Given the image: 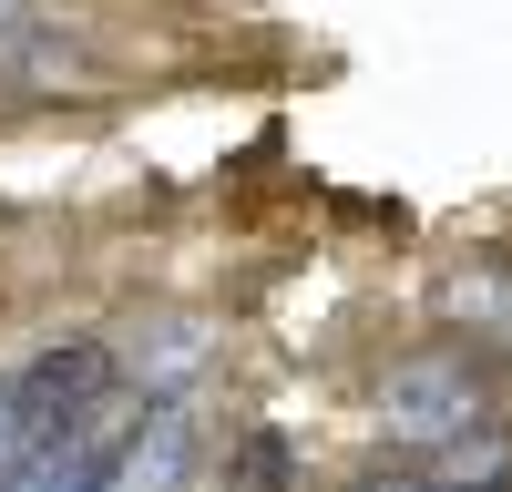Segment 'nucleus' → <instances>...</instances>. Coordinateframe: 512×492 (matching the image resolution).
Here are the masks:
<instances>
[{"label": "nucleus", "instance_id": "obj_1", "mask_svg": "<svg viewBox=\"0 0 512 492\" xmlns=\"http://www.w3.org/2000/svg\"><path fill=\"white\" fill-rule=\"evenodd\" d=\"M369 431L410 451V462H431L451 482H482V472H512L502 451V380L482 349H410L379 369L369 390Z\"/></svg>", "mask_w": 512, "mask_h": 492}, {"label": "nucleus", "instance_id": "obj_2", "mask_svg": "<svg viewBox=\"0 0 512 492\" xmlns=\"http://www.w3.org/2000/svg\"><path fill=\"white\" fill-rule=\"evenodd\" d=\"M123 390V349L93 339V328H72V339H41L21 369H11V410H21V441L31 431H62L82 410H103Z\"/></svg>", "mask_w": 512, "mask_h": 492}, {"label": "nucleus", "instance_id": "obj_3", "mask_svg": "<svg viewBox=\"0 0 512 492\" xmlns=\"http://www.w3.org/2000/svg\"><path fill=\"white\" fill-rule=\"evenodd\" d=\"M205 462V431H195V390H144L134 400V431L113 451V482L103 492H185Z\"/></svg>", "mask_w": 512, "mask_h": 492}, {"label": "nucleus", "instance_id": "obj_4", "mask_svg": "<svg viewBox=\"0 0 512 492\" xmlns=\"http://www.w3.org/2000/svg\"><path fill=\"white\" fill-rule=\"evenodd\" d=\"M441 308L472 328L482 349H512V267L502 257H472V267H451L441 277Z\"/></svg>", "mask_w": 512, "mask_h": 492}, {"label": "nucleus", "instance_id": "obj_5", "mask_svg": "<svg viewBox=\"0 0 512 492\" xmlns=\"http://www.w3.org/2000/svg\"><path fill=\"white\" fill-rule=\"evenodd\" d=\"M195 369H205V328L195 318H154V339L123 349V380L134 390H185Z\"/></svg>", "mask_w": 512, "mask_h": 492}, {"label": "nucleus", "instance_id": "obj_6", "mask_svg": "<svg viewBox=\"0 0 512 492\" xmlns=\"http://www.w3.org/2000/svg\"><path fill=\"white\" fill-rule=\"evenodd\" d=\"M226 492H297V441L277 421H246L226 441Z\"/></svg>", "mask_w": 512, "mask_h": 492}, {"label": "nucleus", "instance_id": "obj_7", "mask_svg": "<svg viewBox=\"0 0 512 492\" xmlns=\"http://www.w3.org/2000/svg\"><path fill=\"white\" fill-rule=\"evenodd\" d=\"M62 62V31L41 0H0V82H41Z\"/></svg>", "mask_w": 512, "mask_h": 492}, {"label": "nucleus", "instance_id": "obj_8", "mask_svg": "<svg viewBox=\"0 0 512 492\" xmlns=\"http://www.w3.org/2000/svg\"><path fill=\"white\" fill-rule=\"evenodd\" d=\"M21 462V410H11V369H0V472Z\"/></svg>", "mask_w": 512, "mask_h": 492}]
</instances>
